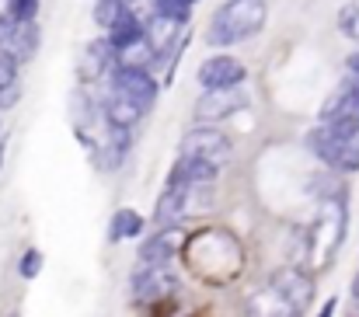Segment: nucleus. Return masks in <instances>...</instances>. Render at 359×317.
<instances>
[{
    "label": "nucleus",
    "instance_id": "18",
    "mask_svg": "<svg viewBox=\"0 0 359 317\" xmlns=\"http://www.w3.org/2000/svg\"><path fill=\"white\" fill-rule=\"evenodd\" d=\"M154 11L161 18H171V21L185 25L192 18V0H154Z\"/></svg>",
    "mask_w": 359,
    "mask_h": 317
},
{
    "label": "nucleus",
    "instance_id": "6",
    "mask_svg": "<svg viewBox=\"0 0 359 317\" xmlns=\"http://www.w3.org/2000/svg\"><path fill=\"white\" fill-rule=\"evenodd\" d=\"M178 157L185 161H203V164H213V168H224L231 161V140L213 129V126H196L182 136V150Z\"/></svg>",
    "mask_w": 359,
    "mask_h": 317
},
{
    "label": "nucleus",
    "instance_id": "7",
    "mask_svg": "<svg viewBox=\"0 0 359 317\" xmlns=\"http://www.w3.org/2000/svg\"><path fill=\"white\" fill-rule=\"evenodd\" d=\"M325 126L346 133V136H356L359 133V81L346 74V81L339 84V91L321 105V119Z\"/></svg>",
    "mask_w": 359,
    "mask_h": 317
},
{
    "label": "nucleus",
    "instance_id": "9",
    "mask_svg": "<svg viewBox=\"0 0 359 317\" xmlns=\"http://www.w3.org/2000/svg\"><path fill=\"white\" fill-rule=\"evenodd\" d=\"M248 91L244 88H224V91H203L196 102V122L210 126V122H224L231 115H238L241 108H248Z\"/></svg>",
    "mask_w": 359,
    "mask_h": 317
},
{
    "label": "nucleus",
    "instance_id": "11",
    "mask_svg": "<svg viewBox=\"0 0 359 317\" xmlns=\"http://www.w3.org/2000/svg\"><path fill=\"white\" fill-rule=\"evenodd\" d=\"M0 53L14 56L18 63L35 60V53H39V25L35 21H11L4 14L0 18Z\"/></svg>",
    "mask_w": 359,
    "mask_h": 317
},
{
    "label": "nucleus",
    "instance_id": "17",
    "mask_svg": "<svg viewBox=\"0 0 359 317\" xmlns=\"http://www.w3.org/2000/svg\"><path fill=\"white\" fill-rule=\"evenodd\" d=\"M18 60L0 53V105H11L18 98Z\"/></svg>",
    "mask_w": 359,
    "mask_h": 317
},
{
    "label": "nucleus",
    "instance_id": "25",
    "mask_svg": "<svg viewBox=\"0 0 359 317\" xmlns=\"http://www.w3.org/2000/svg\"><path fill=\"white\" fill-rule=\"evenodd\" d=\"M353 300L359 304V272H356V279H353Z\"/></svg>",
    "mask_w": 359,
    "mask_h": 317
},
{
    "label": "nucleus",
    "instance_id": "12",
    "mask_svg": "<svg viewBox=\"0 0 359 317\" xmlns=\"http://www.w3.org/2000/svg\"><path fill=\"white\" fill-rule=\"evenodd\" d=\"M119 49L112 46V39L109 35H102V39H95L88 49H84V56H81V81L88 84H98V81H105V77H112L116 70H119Z\"/></svg>",
    "mask_w": 359,
    "mask_h": 317
},
{
    "label": "nucleus",
    "instance_id": "3",
    "mask_svg": "<svg viewBox=\"0 0 359 317\" xmlns=\"http://www.w3.org/2000/svg\"><path fill=\"white\" fill-rule=\"evenodd\" d=\"M265 18H269V11L262 0H227L210 18L206 42L217 49H231L238 42H248L251 35H258L265 28Z\"/></svg>",
    "mask_w": 359,
    "mask_h": 317
},
{
    "label": "nucleus",
    "instance_id": "23",
    "mask_svg": "<svg viewBox=\"0 0 359 317\" xmlns=\"http://www.w3.org/2000/svg\"><path fill=\"white\" fill-rule=\"evenodd\" d=\"M346 70H349V77H356V81H359V49L349 56V60H346Z\"/></svg>",
    "mask_w": 359,
    "mask_h": 317
},
{
    "label": "nucleus",
    "instance_id": "16",
    "mask_svg": "<svg viewBox=\"0 0 359 317\" xmlns=\"http://www.w3.org/2000/svg\"><path fill=\"white\" fill-rule=\"evenodd\" d=\"M143 227H147V220H143L140 213L129 210V206H122V210L112 213L109 237H112V241H129V237H140V234H143Z\"/></svg>",
    "mask_w": 359,
    "mask_h": 317
},
{
    "label": "nucleus",
    "instance_id": "5",
    "mask_svg": "<svg viewBox=\"0 0 359 317\" xmlns=\"http://www.w3.org/2000/svg\"><path fill=\"white\" fill-rule=\"evenodd\" d=\"M342 237H346V199L332 196L325 203V210H321V220L314 227V241H311V258H314L318 269L332 262V255L342 244Z\"/></svg>",
    "mask_w": 359,
    "mask_h": 317
},
{
    "label": "nucleus",
    "instance_id": "19",
    "mask_svg": "<svg viewBox=\"0 0 359 317\" xmlns=\"http://www.w3.org/2000/svg\"><path fill=\"white\" fill-rule=\"evenodd\" d=\"M339 28H342L346 39H353L359 46V4H346V7L339 11Z\"/></svg>",
    "mask_w": 359,
    "mask_h": 317
},
{
    "label": "nucleus",
    "instance_id": "2",
    "mask_svg": "<svg viewBox=\"0 0 359 317\" xmlns=\"http://www.w3.org/2000/svg\"><path fill=\"white\" fill-rule=\"evenodd\" d=\"M157 81L150 77V70H140V67H119L112 77H109V91L102 98L105 115L112 126L122 129H133L150 108L157 102Z\"/></svg>",
    "mask_w": 359,
    "mask_h": 317
},
{
    "label": "nucleus",
    "instance_id": "14",
    "mask_svg": "<svg viewBox=\"0 0 359 317\" xmlns=\"http://www.w3.org/2000/svg\"><path fill=\"white\" fill-rule=\"evenodd\" d=\"M109 32V39H112V46L119 49V53H126V49H133L136 42H143L147 39V21L133 11V7H126L119 18L105 28Z\"/></svg>",
    "mask_w": 359,
    "mask_h": 317
},
{
    "label": "nucleus",
    "instance_id": "13",
    "mask_svg": "<svg viewBox=\"0 0 359 317\" xmlns=\"http://www.w3.org/2000/svg\"><path fill=\"white\" fill-rule=\"evenodd\" d=\"M182 244H185L182 227H164L154 237H147V244L140 248V262L143 265H171V258L182 251Z\"/></svg>",
    "mask_w": 359,
    "mask_h": 317
},
{
    "label": "nucleus",
    "instance_id": "15",
    "mask_svg": "<svg viewBox=\"0 0 359 317\" xmlns=\"http://www.w3.org/2000/svg\"><path fill=\"white\" fill-rule=\"evenodd\" d=\"M178 21H171V18H161V14H154L150 21H147V42H150V49H154V56L157 60H164L171 49H175V35H178Z\"/></svg>",
    "mask_w": 359,
    "mask_h": 317
},
{
    "label": "nucleus",
    "instance_id": "10",
    "mask_svg": "<svg viewBox=\"0 0 359 317\" xmlns=\"http://www.w3.org/2000/svg\"><path fill=\"white\" fill-rule=\"evenodd\" d=\"M248 77V67L231 53H217L210 60H203L199 67V88L203 91H224V88H241Z\"/></svg>",
    "mask_w": 359,
    "mask_h": 317
},
{
    "label": "nucleus",
    "instance_id": "21",
    "mask_svg": "<svg viewBox=\"0 0 359 317\" xmlns=\"http://www.w3.org/2000/svg\"><path fill=\"white\" fill-rule=\"evenodd\" d=\"M11 21H35L39 14V0H7V11H4Z\"/></svg>",
    "mask_w": 359,
    "mask_h": 317
},
{
    "label": "nucleus",
    "instance_id": "20",
    "mask_svg": "<svg viewBox=\"0 0 359 317\" xmlns=\"http://www.w3.org/2000/svg\"><path fill=\"white\" fill-rule=\"evenodd\" d=\"M126 7H129V0H98V7H95V21H98L102 28H109Z\"/></svg>",
    "mask_w": 359,
    "mask_h": 317
},
{
    "label": "nucleus",
    "instance_id": "22",
    "mask_svg": "<svg viewBox=\"0 0 359 317\" xmlns=\"http://www.w3.org/2000/svg\"><path fill=\"white\" fill-rule=\"evenodd\" d=\"M18 272H21V279H35V276L42 272V251H39V248L25 251V255H21V265H18Z\"/></svg>",
    "mask_w": 359,
    "mask_h": 317
},
{
    "label": "nucleus",
    "instance_id": "24",
    "mask_svg": "<svg viewBox=\"0 0 359 317\" xmlns=\"http://www.w3.org/2000/svg\"><path fill=\"white\" fill-rule=\"evenodd\" d=\"M335 307H339V300L332 297V300H325L321 304V311H318V317H335Z\"/></svg>",
    "mask_w": 359,
    "mask_h": 317
},
{
    "label": "nucleus",
    "instance_id": "1",
    "mask_svg": "<svg viewBox=\"0 0 359 317\" xmlns=\"http://www.w3.org/2000/svg\"><path fill=\"white\" fill-rule=\"evenodd\" d=\"M185 258H189V269L199 279L213 283V286L234 279L241 272V265H244L238 237L227 234V230H220V227H206V230L192 234L185 241Z\"/></svg>",
    "mask_w": 359,
    "mask_h": 317
},
{
    "label": "nucleus",
    "instance_id": "8",
    "mask_svg": "<svg viewBox=\"0 0 359 317\" xmlns=\"http://www.w3.org/2000/svg\"><path fill=\"white\" fill-rule=\"evenodd\" d=\"M129 290H133L136 304H164L168 297H175L178 276L171 272V265H143V262H136Z\"/></svg>",
    "mask_w": 359,
    "mask_h": 317
},
{
    "label": "nucleus",
    "instance_id": "4",
    "mask_svg": "<svg viewBox=\"0 0 359 317\" xmlns=\"http://www.w3.org/2000/svg\"><path fill=\"white\" fill-rule=\"evenodd\" d=\"M307 150L325 161L332 171H342V175H353L359 171V133L356 136H346L325 122H318L311 133H307Z\"/></svg>",
    "mask_w": 359,
    "mask_h": 317
}]
</instances>
